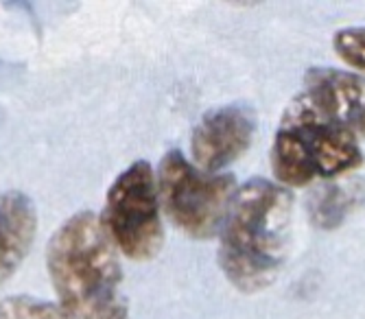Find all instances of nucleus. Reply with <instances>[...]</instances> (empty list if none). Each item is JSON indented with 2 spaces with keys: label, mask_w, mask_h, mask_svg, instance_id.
Wrapping results in <instances>:
<instances>
[{
  "label": "nucleus",
  "mask_w": 365,
  "mask_h": 319,
  "mask_svg": "<svg viewBox=\"0 0 365 319\" xmlns=\"http://www.w3.org/2000/svg\"><path fill=\"white\" fill-rule=\"evenodd\" d=\"M356 190L344 184H324L309 197V216L313 226L322 230H335L354 208Z\"/></svg>",
  "instance_id": "1a4fd4ad"
},
{
  "label": "nucleus",
  "mask_w": 365,
  "mask_h": 319,
  "mask_svg": "<svg viewBox=\"0 0 365 319\" xmlns=\"http://www.w3.org/2000/svg\"><path fill=\"white\" fill-rule=\"evenodd\" d=\"M38 232V210L20 190L0 193V284L24 263Z\"/></svg>",
  "instance_id": "6e6552de"
},
{
  "label": "nucleus",
  "mask_w": 365,
  "mask_h": 319,
  "mask_svg": "<svg viewBox=\"0 0 365 319\" xmlns=\"http://www.w3.org/2000/svg\"><path fill=\"white\" fill-rule=\"evenodd\" d=\"M293 221L291 193L269 179L239 188L221 228L219 265L243 293L269 286L284 267Z\"/></svg>",
  "instance_id": "f03ea898"
},
{
  "label": "nucleus",
  "mask_w": 365,
  "mask_h": 319,
  "mask_svg": "<svg viewBox=\"0 0 365 319\" xmlns=\"http://www.w3.org/2000/svg\"><path fill=\"white\" fill-rule=\"evenodd\" d=\"M0 319H73L61 306L31 296H9L0 302Z\"/></svg>",
  "instance_id": "9d476101"
},
{
  "label": "nucleus",
  "mask_w": 365,
  "mask_h": 319,
  "mask_svg": "<svg viewBox=\"0 0 365 319\" xmlns=\"http://www.w3.org/2000/svg\"><path fill=\"white\" fill-rule=\"evenodd\" d=\"M103 228L116 251L131 261H151L164 245L155 173L138 160L127 167L110 186L106 197Z\"/></svg>",
  "instance_id": "39448f33"
},
{
  "label": "nucleus",
  "mask_w": 365,
  "mask_h": 319,
  "mask_svg": "<svg viewBox=\"0 0 365 319\" xmlns=\"http://www.w3.org/2000/svg\"><path fill=\"white\" fill-rule=\"evenodd\" d=\"M363 151L344 127L324 118L304 94H295L272 145V169L280 186H307L359 169Z\"/></svg>",
  "instance_id": "7ed1b4c3"
},
{
  "label": "nucleus",
  "mask_w": 365,
  "mask_h": 319,
  "mask_svg": "<svg viewBox=\"0 0 365 319\" xmlns=\"http://www.w3.org/2000/svg\"><path fill=\"white\" fill-rule=\"evenodd\" d=\"M304 99L330 122L354 138H365V77L337 68H311L304 77Z\"/></svg>",
  "instance_id": "0eeeda50"
},
{
  "label": "nucleus",
  "mask_w": 365,
  "mask_h": 319,
  "mask_svg": "<svg viewBox=\"0 0 365 319\" xmlns=\"http://www.w3.org/2000/svg\"><path fill=\"white\" fill-rule=\"evenodd\" d=\"M46 269L59 306L73 319H131L118 251L94 212H77L57 228Z\"/></svg>",
  "instance_id": "f257e3e1"
},
{
  "label": "nucleus",
  "mask_w": 365,
  "mask_h": 319,
  "mask_svg": "<svg viewBox=\"0 0 365 319\" xmlns=\"http://www.w3.org/2000/svg\"><path fill=\"white\" fill-rule=\"evenodd\" d=\"M333 46L348 66L365 73V26H348L337 31Z\"/></svg>",
  "instance_id": "9b49d317"
},
{
  "label": "nucleus",
  "mask_w": 365,
  "mask_h": 319,
  "mask_svg": "<svg viewBox=\"0 0 365 319\" xmlns=\"http://www.w3.org/2000/svg\"><path fill=\"white\" fill-rule=\"evenodd\" d=\"M256 134V116L247 105H221L202 116L192 130L190 153L195 167L217 173L239 160Z\"/></svg>",
  "instance_id": "423d86ee"
},
{
  "label": "nucleus",
  "mask_w": 365,
  "mask_h": 319,
  "mask_svg": "<svg viewBox=\"0 0 365 319\" xmlns=\"http://www.w3.org/2000/svg\"><path fill=\"white\" fill-rule=\"evenodd\" d=\"M160 208L171 223L192 239H210L221 232L237 193L232 175L199 171L182 151H169L155 173Z\"/></svg>",
  "instance_id": "20e7f679"
}]
</instances>
